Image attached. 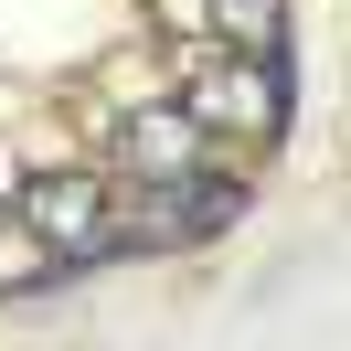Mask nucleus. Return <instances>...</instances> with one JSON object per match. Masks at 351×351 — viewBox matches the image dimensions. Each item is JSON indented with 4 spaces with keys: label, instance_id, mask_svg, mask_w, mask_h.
Segmentation results:
<instances>
[{
    "label": "nucleus",
    "instance_id": "obj_3",
    "mask_svg": "<svg viewBox=\"0 0 351 351\" xmlns=\"http://www.w3.org/2000/svg\"><path fill=\"white\" fill-rule=\"evenodd\" d=\"M117 149H128V171H192L202 160V117L192 107H149V117H128V128H117Z\"/></svg>",
    "mask_w": 351,
    "mask_h": 351
},
{
    "label": "nucleus",
    "instance_id": "obj_1",
    "mask_svg": "<svg viewBox=\"0 0 351 351\" xmlns=\"http://www.w3.org/2000/svg\"><path fill=\"white\" fill-rule=\"evenodd\" d=\"M11 223H22L53 266H96V256L117 245V234H107V181H96V171H43V181H22V213H11Z\"/></svg>",
    "mask_w": 351,
    "mask_h": 351
},
{
    "label": "nucleus",
    "instance_id": "obj_4",
    "mask_svg": "<svg viewBox=\"0 0 351 351\" xmlns=\"http://www.w3.org/2000/svg\"><path fill=\"white\" fill-rule=\"evenodd\" d=\"M223 53H287V0H213Z\"/></svg>",
    "mask_w": 351,
    "mask_h": 351
},
{
    "label": "nucleus",
    "instance_id": "obj_2",
    "mask_svg": "<svg viewBox=\"0 0 351 351\" xmlns=\"http://www.w3.org/2000/svg\"><path fill=\"white\" fill-rule=\"evenodd\" d=\"M234 213H245V192H234L223 171H202V160H192V171H160V181H149V223H128V234L192 245V234H223Z\"/></svg>",
    "mask_w": 351,
    "mask_h": 351
}]
</instances>
